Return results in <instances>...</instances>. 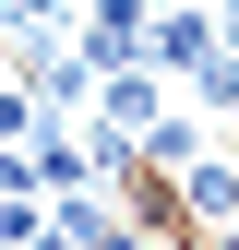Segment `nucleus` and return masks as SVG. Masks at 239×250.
Masks as SVG:
<instances>
[{"label": "nucleus", "instance_id": "nucleus-1", "mask_svg": "<svg viewBox=\"0 0 239 250\" xmlns=\"http://www.w3.org/2000/svg\"><path fill=\"white\" fill-rule=\"evenodd\" d=\"M72 48H84V72H143L156 60V0H84V24H72Z\"/></svg>", "mask_w": 239, "mask_h": 250}, {"label": "nucleus", "instance_id": "nucleus-2", "mask_svg": "<svg viewBox=\"0 0 239 250\" xmlns=\"http://www.w3.org/2000/svg\"><path fill=\"white\" fill-rule=\"evenodd\" d=\"M215 48H227V24L203 12V0H156V72H167V83H191Z\"/></svg>", "mask_w": 239, "mask_h": 250}, {"label": "nucleus", "instance_id": "nucleus-3", "mask_svg": "<svg viewBox=\"0 0 239 250\" xmlns=\"http://www.w3.org/2000/svg\"><path fill=\"white\" fill-rule=\"evenodd\" d=\"M156 119H167V72H156V60H143V72H108V83H96V131H108V143H143Z\"/></svg>", "mask_w": 239, "mask_h": 250}, {"label": "nucleus", "instance_id": "nucleus-4", "mask_svg": "<svg viewBox=\"0 0 239 250\" xmlns=\"http://www.w3.org/2000/svg\"><path fill=\"white\" fill-rule=\"evenodd\" d=\"M132 155H143V179H179V167H191V155H203V143H191V119H179V107H167V119H156V131H143V143H132Z\"/></svg>", "mask_w": 239, "mask_h": 250}, {"label": "nucleus", "instance_id": "nucleus-5", "mask_svg": "<svg viewBox=\"0 0 239 250\" xmlns=\"http://www.w3.org/2000/svg\"><path fill=\"white\" fill-rule=\"evenodd\" d=\"M36 131H48V107L24 96V83H0V143H36Z\"/></svg>", "mask_w": 239, "mask_h": 250}]
</instances>
